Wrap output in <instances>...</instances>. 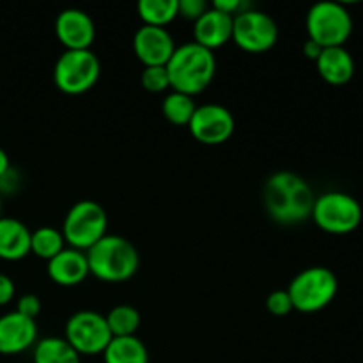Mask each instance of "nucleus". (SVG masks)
<instances>
[{"label": "nucleus", "instance_id": "obj_13", "mask_svg": "<svg viewBox=\"0 0 363 363\" xmlns=\"http://www.w3.org/2000/svg\"><path fill=\"white\" fill-rule=\"evenodd\" d=\"M55 35L66 50H91L96 23L85 11L69 7L55 18Z\"/></svg>", "mask_w": 363, "mask_h": 363}, {"label": "nucleus", "instance_id": "obj_17", "mask_svg": "<svg viewBox=\"0 0 363 363\" xmlns=\"http://www.w3.org/2000/svg\"><path fill=\"white\" fill-rule=\"evenodd\" d=\"M318 73L326 84L346 85L354 74V59L344 46L323 48L321 55L315 60Z\"/></svg>", "mask_w": 363, "mask_h": 363}, {"label": "nucleus", "instance_id": "obj_27", "mask_svg": "<svg viewBox=\"0 0 363 363\" xmlns=\"http://www.w3.org/2000/svg\"><path fill=\"white\" fill-rule=\"evenodd\" d=\"M41 307L43 305L38 294L27 293V294H21V296L18 298L16 312H20V314L25 315V318H30L35 321V318L41 314Z\"/></svg>", "mask_w": 363, "mask_h": 363}, {"label": "nucleus", "instance_id": "obj_22", "mask_svg": "<svg viewBox=\"0 0 363 363\" xmlns=\"http://www.w3.org/2000/svg\"><path fill=\"white\" fill-rule=\"evenodd\" d=\"M195 108H197V105H195V99L191 96L181 94L176 91H170L162 101L163 117L174 126H188L191 117H194Z\"/></svg>", "mask_w": 363, "mask_h": 363}, {"label": "nucleus", "instance_id": "obj_18", "mask_svg": "<svg viewBox=\"0 0 363 363\" xmlns=\"http://www.w3.org/2000/svg\"><path fill=\"white\" fill-rule=\"evenodd\" d=\"M32 230L18 218H0V259L21 261L30 254Z\"/></svg>", "mask_w": 363, "mask_h": 363}, {"label": "nucleus", "instance_id": "obj_23", "mask_svg": "<svg viewBox=\"0 0 363 363\" xmlns=\"http://www.w3.org/2000/svg\"><path fill=\"white\" fill-rule=\"evenodd\" d=\"M112 337H133L140 328V312L131 305H117L105 315Z\"/></svg>", "mask_w": 363, "mask_h": 363}, {"label": "nucleus", "instance_id": "obj_14", "mask_svg": "<svg viewBox=\"0 0 363 363\" xmlns=\"http://www.w3.org/2000/svg\"><path fill=\"white\" fill-rule=\"evenodd\" d=\"M38 325L34 319L25 318L20 312H7L0 315V354H18L35 346Z\"/></svg>", "mask_w": 363, "mask_h": 363}, {"label": "nucleus", "instance_id": "obj_24", "mask_svg": "<svg viewBox=\"0 0 363 363\" xmlns=\"http://www.w3.org/2000/svg\"><path fill=\"white\" fill-rule=\"evenodd\" d=\"M64 245H66V240H64L62 233L53 227H39L38 230H32L30 254L39 259H45L46 262L60 254L66 248Z\"/></svg>", "mask_w": 363, "mask_h": 363}, {"label": "nucleus", "instance_id": "obj_12", "mask_svg": "<svg viewBox=\"0 0 363 363\" xmlns=\"http://www.w3.org/2000/svg\"><path fill=\"white\" fill-rule=\"evenodd\" d=\"M133 52L144 67L167 66L176 52V43L167 28L142 25L133 35Z\"/></svg>", "mask_w": 363, "mask_h": 363}, {"label": "nucleus", "instance_id": "obj_8", "mask_svg": "<svg viewBox=\"0 0 363 363\" xmlns=\"http://www.w3.org/2000/svg\"><path fill=\"white\" fill-rule=\"evenodd\" d=\"M353 32V18L346 6L339 2H318L307 13L308 39L321 48L344 46Z\"/></svg>", "mask_w": 363, "mask_h": 363}, {"label": "nucleus", "instance_id": "obj_1", "mask_svg": "<svg viewBox=\"0 0 363 363\" xmlns=\"http://www.w3.org/2000/svg\"><path fill=\"white\" fill-rule=\"evenodd\" d=\"M314 201L311 184L291 170L272 174L262 188L266 213L280 225H298L311 218Z\"/></svg>", "mask_w": 363, "mask_h": 363}, {"label": "nucleus", "instance_id": "obj_29", "mask_svg": "<svg viewBox=\"0 0 363 363\" xmlns=\"http://www.w3.org/2000/svg\"><path fill=\"white\" fill-rule=\"evenodd\" d=\"M215 9L222 11V13L229 14V16H236V14L243 13L245 9H248V4L243 2V0H216V2L211 4Z\"/></svg>", "mask_w": 363, "mask_h": 363}, {"label": "nucleus", "instance_id": "obj_21", "mask_svg": "<svg viewBox=\"0 0 363 363\" xmlns=\"http://www.w3.org/2000/svg\"><path fill=\"white\" fill-rule=\"evenodd\" d=\"M137 13L142 25L167 28L179 16V4L177 0H140L137 4Z\"/></svg>", "mask_w": 363, "mask_h": 363}, {"label": "nucleus", "instance_id": "obj_10", "mask_svg": "<svg viewBox=\"0 0 363 363\" xmlns=\"http://www.w3.org/2000/svg\"><path fill=\"white\" fill-rule=\"evenodd\" d=\"M279 25L264 11L248 7L234 16L233 41L243 52L264 53L279 41Z\"/></svg>", "mask_w": 363, "mask_h": 363}, {"label": "nucleus", "instance_id": "obj_28", "mask_svg": "<svg viewBox=\"0 0 363 363\" xmlns=\"http://www.w3.org/2000/svg\"><path fill=\"white\" fill-rule=\"evenodd\" d=\"M177 4H179V16L194 23L209 9V4L204 0H177Z\"/></svg>", "mask_w": 363, "mask_h": 363}, {"label": "nucleus", "instance_id": "obj_4", "mask_svg": "<svg viewBox=\"0 0 363 363\" xmlns=\"http://www.w3.org/2000/svg\"><path fill=\"white\" fill-rule=\"evenodd\" d=\"M294 311L301 314L321 312L335 300L339 293V280L330 268L312 266L303 269L291 280L287 287Z\"/></svg>", "mask_w": 363, "mask_h": 363}, {"label": "nucleus", "instance_id": "obj_11", "mask_svg": "<svg viewBox=\"0 0 363 363\" xmlns=\"http://www.w3.org/2000/svg\"><path fill=\"white\" fill-rule=\"evenodd\" d=\"M191 137L204 145H222L229 140L236 130V119L229 108L216 103L201 105L195 108L188 124Z\"/></svg>", "mask_w": 363, "mask_h": 363}, {"label": "nucleus", "instance_id": "obj_7", "mask_svg": "<svg viewBox=\"0 0 363 363\" xmlns=\"http://www.w3.org/2000/svg\"><path fill=\"white\" fill-rule=\"evenodd\" d=\"M311 218L325 233L344 236L360 227L363 211L360 202L353 195L344 191H326L315 197Z\"/></svg>", "mask_w": 363, "mask_h": 363}, {"label": "nucleus", "instance_id": "obj_16", "mask_svg": "<svg viewBox=\"0 0 363 363\" xmlns=\"http://www.w3.org/2000/svg\"><path fill=\"white\" fill-rule=\"evenodd\" d=\"M233 25L234 16L209 6V9L194 23L195 43L215 52L216 48L233 41Z\"/></svg>", "mask_w": 363, "mask_h": 363}, {"label": "nucleus", "instance_id": "obj_6", "mask_svg": "<svg viewBox=\"0 0 363 363\" xmlns=\"http://www.w3.org/2000/svg\"><path fill=\"white\" fill-rule=\"evenodd\" d=\"M108 216L101 204L96 201H78L66 213L62 223V236L71 248L87 252L103 236H106Z\"/></svg>", "mask_w": 363, "mask_h": 363}, {"label": "nucleus", "instance_id": "obj_3", "mask_svg": "<svg viewBox=\"0 0 363 363\" xmlns=\"http://www.w3.org/2000/svg\"><path fill=\"white\" fill-rule=\"evenodd\" d=\"M89 272L101 282L119 284L133 279L140 268V255L130 240L106 234L85 252Z\"/></svg>", "mask_w": 363, "mask_h": 363}, {"label": "nucleus", "instance_id": "obj_5", "mask_svg": "<svg viewBox=\"0 0 363 363\" xmlns=\"http://www.w3.org/2000/svg\"><path fill=\"white\" fill-rule=\"evenodd\" d=\"M101 62L92 50H64L53 66V82L64 94L91 91L99 80Z\"/></svg>", "mask_w": 363, "mask_h": 363}, {"label": "nucleus", "instance_id": "obj_31", "mask_svg": "<svg viewBox=\"0 0 363 363\" xmlns=\"http://www.w3.org/2000/svg\"><path fill=\"white\" fill-rule=\"evenodd\" d=\"M321 52H323V48L318 45V43L311 41V39H307V41L303 43V55L307 57V59L314 60L315 62V60H318V57L321 55Z\"/></svg>", "mask_w": 363, "mask_h": 363}, {"label": "nucleus", "instance_id": "obj_33", "mask_svg": "<svg viewBox=\"0 0 363 363\" xmlns=\"http://www.w3.org/2000/svg\"><path fill=\"white\" fill-rule=\"evenodd\" d=\"M0 218H2V199H0Z\"/></svg>", "mask_w": 363, "mask_h": 363}, {"label": "nucleus", "instance_id": "obj_32", "mask_svg": "<svg viewBox=\"0 0 363 363\" xmlns=\"http://www.w3.org/2000/svg\"><path fill=\"white\" fill-rule=\"evenodd\" d=\"M11 170V162H9V156H7V152L4 151L2 147H0V177L6 176L7 172Z\"/></svg>", "mask_w": 363, "mask_h": 363}, {"label": "nucleus", "instance_id": "obj_15", "mask_svg": "<svg viewBox=\"0 0 363 363\" xmlns=\"http://www.w3.org/2000/svg\"><path fill=\"white\" fill-rule=\"evenodd\" d=\"M46 273H48L50 280L60 287L80 286L91 275L87 255L77 248H64L60 254L50 259L48 264H46Z\"/></svg>", "mask_w": 363, "mask_h": 363}, {"label": "nucleus", "instance_id": "obj_2", "mask_svg": "<svg viewBox=\"0 0 363 363\" xmlns=\"http://www.w3.org/2000/svg\"><path fill=\"white\" fill-rule=\"evenodd\" d=\"M170 89L195 98L211 85L216 74L215 52L195 41L176 46V52L167 62Z\"/></svg>", "mask_w": 363, "mask_h": 363}, {"label": "nucleus", "instance_id": "obj_9", "mask_svg": "<svg viewBox=\"0 0 363 363\" xmlns=\"http://www.w3.org/2000/svg\"><path fill=\"white\" fill-rule=\"evenodd\" d=\"M64 339L74 347L80 357L103 354L113 339L105 315L94 311H78L67 319Z\"/></svg>", "mask_w": 363, "mask_h": 363}, {"label": "nucleus", "instance_id": "obj_30", "mask_svg": "<svg viewBox=\"0 0 363 363\" xmlns=\"http://www.w3.org/2000/svg\"><path fill=\"white\" fill-rule=\"evenodd\" d=\"M14 294H16V287H14L13 279L7 277L6 273H0V307L11 303Z\"/></svg>", "mask_w": 363, "mask_h": 363}, {"label": "nucleus", "instance_id": "obj_19", "mask_svg": "<svg viewBox=\"0 0 363 363\" xmlns=\"http://www.w3.org/2000/svg\"><path fill=\"white\" fill-rule=\"evenodd\" d=\"M105 363H149V353L145 344L133 337H113L106 350L103 351Z\"/></svg>", "mask_w": 363, "mask_h": 363}, {"label": "nucleus", "instance_id": "obj_20", "mask_svg": "<svg viewBox=\"0 0 363 363\" xmlns=\"http://www.w3.org/2000/svg\"><path fill=\"white\" fill-rule=\"evenodd\" d=\"M34 363H82V357L64 337H45L35 342Z\"/></svg>", "mask_w": 363, "mask_h": 363}, {"label": "nucleus", "instance_id": "obj_25", "mask_svg": "<svg viewBox=\"0 0 363 363\" xmlns=\"http://www.w3.org/2000/svg\"><path fill=\"white\" fill-rule=\"evenodd\" d=\"M140 84L142 87L147 92L158 94V92H165L170 89L169 73H167L165 66H149L144 67L140 74Z\"/></svg>", "mask_w": 363, "mask_h": 363}, {"label": "nucleus", "instance_id": "obj_26", "mask_svg": "<svg viewBox=\"0 0 363 363\" xmlns=\"http://www.w3.org/2000/svg\"><path fill=\"white\" fill-rule=\"evenodd\" d=\"M266 308L269 311V314L277 315V318H284V315H289L294 311L293 301H291L289 293L287 289L284 291H273L266 298Z\"/></svg>", "mask_w": 363, "mask_h": 363}]
</instances>
